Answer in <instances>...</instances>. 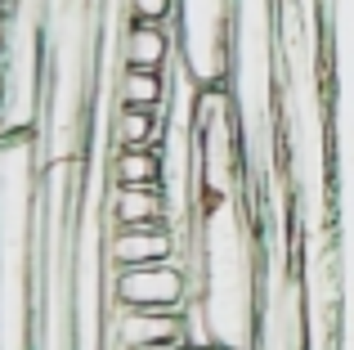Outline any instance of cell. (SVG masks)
<instances>
[{
    "mask_svg": "<svg viewBox=\"0 0 354 350\" xmlns=\"http://www.w3.org/2000/svg\"><path fill=\"white\" fill-rule=\"evenodd\" d=\"M193 297L198 292H193V274L184 261L108 270V301L117 310H184Z\"/></svg>",
    "mask_w": 354,
    "mask_h": 350,
    "instance_id": "6da1fadb",
    "label": "cell"
},
{
    "mask_svg": "<svg viewBox=\"0 0 354 350\" xmlns=\"http://www.w3.org/2000/svg\"><path fill=\"white\" fill-rule=\"evenodd\" d=\"M180 252H184V238L175 225H126V229H108V238H104L108 270L180 261Z\"/></svg>",
    "mask_w": 354,
    "mask_h": 350,
    "instance_id": "7a4b0ae2",
    "label": "cell"
},
{
    "mask_svg": "<svg viewBox=\"0 0 354 350\" xmlns=\"http://www.w3.org/2000/svg\"><path fill=\"white\" fill-rule=\"evenodd\" d=\"M108 337H113L117 350L184 346V310H117L113 306Z\"/></svg>",
    "mask_w": 354,
    "mask_h": 350,
    "instance_id": "3957f363",
    "label": "cell"
},
{
    "mask_svg": "<svg viewBox=\"0 0 354 350\" xmlns=\"http://www.w3.org/2000/svg\"><path fill=\"white\" fill-rule=\"evenodd\" d=\"M108 225L126 229V225H175V207L166 184H113L104 207Z\"/></svg>",
    "mask_w": 354,
    "mask_h": 350,
    "instance_id": "277c9868",
    "label": "cell"
},
{
    "mask_svg": "<svg viewBox=\"0 0 354 350\" xmlns=\"http://www.w3.org/2000/svg\"><path fill=\"white\" fill-rule=\"evenodd\" d=\"M175 32L166 23H126L117 41L121 68H148V72H171L175 63Z\"/></svg>",
    "mask_w": 354,
    "mask_h": 350,
    "instance_id": "5b68a950",
    "label": "cell"
},
{
    "mask_svg": "<svg viewBox=\"0 0 354 350\" xmlns=\"http://www.w3.org/2000/svg\"><path fill=\"white\" fill-rule=\"evenodd\" d=\"M166 135H171V108H126V104H117L113 122H108L113 149H166Z\"/></svg>",
    "mask_w": 354,
    "mask_h": 350,
    "instance_id": "8992f818",
    "label": "cell"
},
{
    "mask_svg": "<svg viewBox=\"0 0 354 350\" xmlns=\"http://www.w3.org/2000/svg\"><path fill=\"white\" fill-rule=\"evenodd\" d=\"M113 95H117V104H126V108H171L175 81H171V72L121 68V72H117Z\"/></svg>",
    "mask_w": 354,
    "mask_h": 350,
    "instance_id": "52a82bcc",
    "label": "cell"
},
{
    "mask_svg": "<svg viewBox=\"0 0 354 350\" xmlns=\"http://www.w3.org/2000/svg\"><path fill=\"white\" fill-rule=\"evenodd\" d=\"M108 180L113 184H166V149H113Z\"/></svg>",
    "mask_w": 354,
    "mask_h": 350,
    "instance_id": "ba28073f",
    "label": "cell"
},
{
    "mask_svg": "<svg viewBox=\"0 0 354 350\" xmlns=\"http://www.w3.org/2000/svg\"><path fill=\"white\" fill-rule=\"evenodd\" d=\"M130 23H166L171 27L180 18V0H126Z\"/></svg>",
    "mask_w": 354,
    "mask_h": 350,
    "instance_id": "9c48e42d",
    "label": "cell"
},
{
    "mask_svg": "<svg viewBox=\"0 0 354 350\" xmlns=\"http://www.w3.org/2000/svg\"><path fill=\"white\" fill-rule=\"evenodd\" d=\"M9 45H14V18H0V63L9 59Z\"/></svg>",
    "mask_w": 354,
    "mask_h": 350,
    "instance_id": "30bf717a",
    "label": "cell"
},
{
    "mask_svg": "<svg viewBox=\"0 0 354 350\" xmlns=\"http://www.w3.org/2000/svg\"><path fill=\"white\" fill-rule=\"evenodd\" d=\"M5 104H9V72H5V63H0V113H5Z\"/></svg>",
    "mask_w": 354,
    "mask_h": 350,
    "instance_id": "8fae6325",
    "label": "cell"
},
{
    "mask_svg": "<svg viewBox=\"0 0 354 350\" xmlns=\"http://www.w3.org/2000/svg\"><path fill=\"white\" fill-rule=\"evenodd\" d=\"M18 14V0H0V18H14Z\"/></svg>",
    "mask_w": 354,
    "mask_h": 350,
    "instance_id": "7c38bea8",
    "label": "cell"
},
{
    "mask_svg": "<svg viewBox=\"0 0 354 350\" xmlns=\"http://www.w3.org/2000/svg\"><path fill=\"white\" fill-rule=\"evenodd\" d=\"M162 350H189V346H162Z\"/></svg>",
    "mask_w": 354,
    "mask_h": 350,
    "instance_id": "4fadbf2b",
    "label": "cell"
}]
</instances>
